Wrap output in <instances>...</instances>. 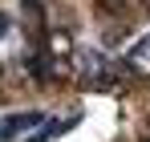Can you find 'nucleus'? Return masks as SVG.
I'll return each mask as SVG.
<instances>
[{
	"label": "nucleus",
	"mask_w": 150,
	"mask_h": 142,
	"mask_svg": "<svg viewBox=\"0 0 150 142\" xmlns=\"http://www.w3.org/2000/svg\"><path fill=\"white\" fill-rule=\"evenodd\" d=\"M73 73L89 85H110L114 81V69H110V57L101 49H77L73 53Z\"/></svg>",
	"instance_id": "nucleus-1"
},
{
	"label": "nucleus",
	"mask_w": 150,
	"mask_h": 142,
	"mask_svg": "<svg viewBox=\"0 0 150 142\" xmlns=\"http://www.w3.org/2000/svg\"><path fill=\"white\" fill-rule=\"evenodd\" d=\"M41 122V114H8V118L0 122V142L16 138V134H25V130H33Z\"/></svg>",
	"instance_id": "nucleus-2"
},
{
	"label": "nucleus",
	"mask_w": 150,
	"mask_h": 142,
	"mask_svg": "<svg viewBox=\"0 0 150 142\" xmlns=\"http://www.w3.org/2000/svg\"><path fill=\"white\" fill-rule=\"evenodd\" d=\"M122 61L130 65V69H150V33H146V37H138L134 45L126 49V57H122Z\"/></svg>",
	"instance_id": "nucleus-3"
},
{
	"label": "nucleus",
	"mask_w": 150,
	"mask_h": 142,
	"mask_svg": "<svg viewBox=\"0 0 150 142\" xmlns=\"http://www.w3.org/2000/svg\"><path fill=\"white\" fill-rule=\"evenodd\" d=\"M69 122H77V118H69ZM69 122H65V118H49V122H45V130H37V134H28V142H49L53 134H61V130H69Z\"/></svg>",
	"instance_id": "nucleus-4"
},
{
	"label": "nucleus",
	"mask_w": 150,
	"mask_h": 142,
	"mask_svg": "<svg viewBox=\"0 0 150 142\" xmlns=\"http://www.w3.org/2000/svg\"><path fill=\"white\" fill-rule=\"evenodd\" d=\"M4 33H8V16L0 12V37H4Z\"/></svg>",
	"instance_id": "nucleus-5"
}]
</instances>
